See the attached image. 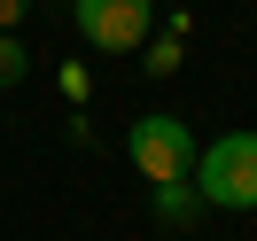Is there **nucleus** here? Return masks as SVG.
<instances>
[{"label":"nucleus","instance_id":"7","mask_svg":"<svg viewBox=\"0 0 257 241\" xmlns=\"http://www.w3.org/2000/svg\"><path fill=\"white\" fill-rule=\"evenodd\" d=\"M24 8H32V0H0V32H16V24H24Z\"/></svg>","mask_w":257,"mask_h":241},{"label":"nucleus","instance_id":"4","mask_svg":"<svg viewBox=\"0 0 257 241\" xmlns=\"http://www.w3.org/2000/svg\"><path fill=\"white\" fill-rule=\"evenodd\" d=\"M203 210H210V202L195 194V179H172V187H156V225H179V233H187Z\"/></svg>","mask_w":257,"mask_h":241},{"label":"nucleus","instance_id":"5","mask_svg":"<svg viewBox=\"0 0 257 241\" xmlns=\"http://www.w3.org/2000/svg\"><path fill=\"white\" fill-rule=\"evenodd\" d=\"M179 47H187V16H172V24H164V39H156V47H148V78H172V70H179Z\"/></svg>","mask_w":257,"mask_h":241},{"label":"nucleus","instance_id":"2","mask_svg":"<svg viewBox=\"0 0 257 241\" xmlns=\"http://www.w3.org/2000/svg\"><path fill=\"white\" fill-rule=\"evenodd\" d=\"M195 194L210 210H257V132H226L195 156Z\"/></svg>","mask_w":257,"mask_h":241},{"label":"nucleus","instance_id":"6","mask_svg":"<svg viewBox=\"0 0 257 241\" xmlns=\"http://www.w3.org/2000/svg\"><path fill=\"white\" fill-rule=\"evenodd\" d=\"M24 78H32V55H24L16 32H0V94H8V86H24Z\"/></svg>","mask_w":257,"mask_h":241},{"label":"nucleus","instance_id":"1","mask_svg":"<svg viewBox=\"0 0 257 241\" xmlns=\"http://www.w3.org/2000/svg\"><path fill=\"white\" fill-rule=\"evenodd\" d=\"M195 125H179L172 109H148L125 125V163L148 179V187H172V179H195Z\"/></svg>","mask_w":257,"mask_h":241},{"label":"nucleus","instance_id":"3","mask_svg":"<svg viewBox=\"0 0 257 241\" xmlns=\"http://www.w3.org/2000/svg\"><path fill=\"white\" fill-rule=\"evenodd\" d=\"M70 24L94 55H133L156 32V0H70Z\"/></svg>","mask_w":257,"mask_h":241}]
</instances>
